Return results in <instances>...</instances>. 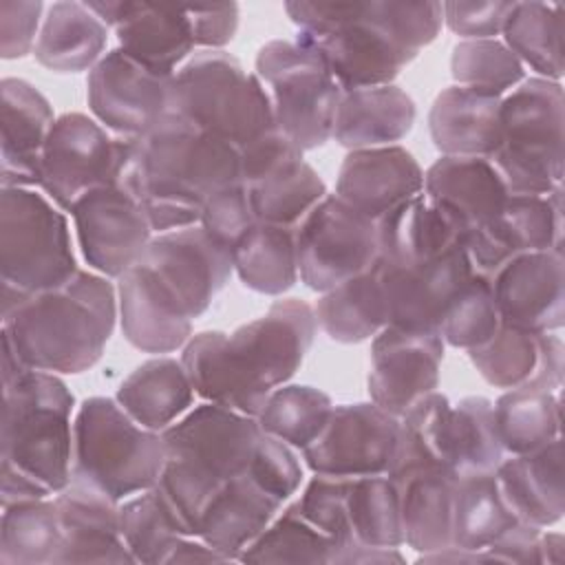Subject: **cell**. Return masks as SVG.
Listing matches in <instances>:
<instances>
[{
  "instance_id": "1",
  "label": "cell",
  "mask_w": 565,
  "mask_h": 565,
  "mask_svg": "<svg viewBox=\"0 0 565 565\" xmlns=\"http://www.w3.org/2000/svg\"><path fill=\"white\" fill-rule=\"evenodd\" d=\"M285 11L342 93L393 84L444 24L441 2H285Z\"/></svg>"
},
{
  "instance_id": "2",
  "label": "cell",
  "mask_w": 565,
  "mask_h": 565,
  "mask_svg": "<svg viewBox=\"0 0 565 565\" xmlns=\"http://www.w3.org/2000/svg\"><path fill=\"white\" fill-rule=\"evenodd\" d=\"M241 181V152L225 139L163 115L132 139L121 185L141 203L157 232L196 225L205 201Z\"/></svg>"
},
{
  "instance_id": "3",
  "label": "cell",
  "mask_w": 565,
  "mask_h": 565,
  "mask_svg": "<svg viewBox=\"0 0 565 565\" xmlns=\"http://www.w3.org/2000/svg\"><path fill=\"white\" fill-rule=\"evenodd\" d=\"M73 406V393L55 373L26 369L2 384V505L46 499L71 483Z\"/></svg>"
},
{
  "instance_id": "4",
  "label": "cell",
  "mask_w": 565,
  "mask_h": 565,
  "mask_svg": "<svg viewBox=\"0 0 565 565\" xmlns=\"http://www.w3.org/2000/svg\"><path fill=\"white\" fill-rule=\"evenodd\" d=\"M117 316V287L110 278L79 269L62 287L2 313V338L29 369L75 375L97 364Z\"/></svg>"
},
{
  "instance_id": "5",
  "label": "cell",
  "mask_w": 565,
  "mask_h": 565,
  "mask_svg": "<svg viewBox=\"0 0 565 565\" xmlns=\"http://www.w3.org/2000/svg\"><path fill=\"white\" fill-rule=\"evenodd\" d=\"M260 435L256 417L210 402L161 430L166 463L154 490L181 534H199L207 503L225 481L247 472Z\"/></svg>"
},
{
  "instance_id": "6",
  "label": "cell",
  "mask_w": 565,
  "mask_h": 565,
  "mask_svg": "<svg viewBox=\"0 0 565 565\" xmlns=\"http://www.w3.org/2000/svg\"><path fill=\"white\" fill-rule=\"evenodd\" d=\"M166 113L225 139L238 152L278 130L265 86L225 51L192 53L172 75Z\"/></svg>"
},
{
  "instance_id": "7",
  "label": "cell",
  "mask_w": 565,
  "mask_h": 565,
  "mask_svg": "<svg viewBox=\"0 0 565 565\" xmlns=\"http://www.w3.org/2000/svg\"><path fill=\"white\" fill-rule=\"evenodd\" d=\"M79 271L64 212L33 188H2L0 282L2 313Z\"/></svg>"
},
{
  "instance_id": "8",
  "label": "cell",
  "mask_w": 565,
  "mask_h": 565,
  "mask_svg": "<svg viewBox=\"0 0 565 565\" xmlns=\"http://www.w3.org/2000/svg\"><path fill=\"white\" fill-rule=\"evenodd\" d=\"M163 437L137 424L113 397H88L73 419V475L115 501L157 486Z\"/></svg>"
},
{
  "instance_id": "9",
  "label": "cell",
  "mask_w": 565,
  "mask_h": 565,
  "mask_svg": "<svg viewBox=\"0 0 565 565\" xmlns=\"http://www.w3.org/2000/svg\"><path fill=\"white\" fill-rule=\"evenodd\" d=\"M565 93L561 82L525 77L501 99V146L488 159L508 194L545 196L563 185Z\"/></svg>"
},
{
  "instance_id": "10",
  "label": "cell",
  "mask_w": 565,
  "mask_h": 565,
  "mask_svg": "<svg viewBox=\"0 0 565 565\" xmlns=\"http://www.w3.org/2000/svg\"><path fill=\"white\" fill-rule=\"evenodd\" d=\"M256 77L265 86L274 124L302 152L331 139L342 88L320 53L298 40H271L256 55Z\"/></svg>"
},
{
  "instance_id": "11",
  "label": "cell",
  "mask_w": 565,
  "mask_h": 565,
  "mask_svg": "<svg viewBox=\"0 0 565 565\" xmlns=\"http://www.w3.org/2000/svg\"><path fill=\"white\" fill-rule=\"evenodd\" d=\"M132 139L106 130L84 113L60 115L46 137L40 188L62 210L71 212L84 194L121 183Z\"/></svg>"
},
{
  "instance_id": "12",
  "label": "cell",
  "mask_w": 565,
  "mask_h": 565,
  "mask_svg": "<svg viewBox=\"0 0 565 565\" xmlns=\"http://www.w3.org/2000/svg\"><path fill=\"white\" fill-rule=\"evenodd\" d=\"M298 276L324 294L377 260V223L338 194H327L296 225Z\"/></svg>"
},
{
  "instance_id": "13",
  "label": "cell",
  "mask_w": 565,
  "mask_h": 565,
  "mask_svg": "<svg viewBox=\"0 0 565 565\" xmlns=\"http://www.w3.org/2000/svg\"><path fill=\"white\" fill-rule=\"evenodd\" d=\"M302 154L278 130L241 150V181L256 221L296 230L329 194L324 181Z\"/></svg>"
},
{
  "instance_id": "14",
  "label": "cell",
  "mask_w": 565,
  "mask_h": 565,
  "mask_svg": "<svg viewBox=\"0 0 565 565\" xmlns=\"http://www.w3.org/2000/svg\"><path fill=\"white\" fill-rule=\"evenodd\" d=\"M71 216L84 260L106 278H119L135 267L154 236L141 203L121 183L84 194Z\"/></svg>"
},
{
  "instance_id": "15",
  "label": "cell",
  "mask_w": 565,
  "mask_h": 565,
  "mask_svg": "<svg viewBox=\"0 0 565 565\" xmlns=\"http://www.w3.org/2000/svg\"><path fill=\"white\" fill-rule=\"evenodd\" d=\"M399 417L373 402L333 406L322 433L302 450L313 475H386L393 461Z\"/></svg>"
},
{
  "instance_id": "16",
  "label": "cell",
  "mask_w": 565,
  "mask_h": 565,
  "mask_svg": "<svg viewBox=\"0 0 565 565\" xmlns=\"http://www.w3.org/2000/svg\"><path fill=\"white\" fill-rule=\"evenodd\" d=\"M318 331L313 307L300 298H280L227 335L232 355L245 375L265 391L287 384L300 369Z\"/></svg>"
},
{
  "instance_id": "17",
  "label": "cell",
  "mask_w": 565,
  "mask_h": 565,
  "mask_svg": "<svg viewBox=\"0 0 565 565\" xmlns=\"http://www.w3.org/2000/svg\"><path fill=\"white\" fill-rule=\"evenodd\" d=\"M170 82L117 46L88 71V108L113 135L137 139L166 115Z\"/></svg>"
},
{
  "instance_id": "18",
  "label": "cell",
  "mask_w": 565,
  "mask_h": 565,
  "mask_svg": "<svg viewBox=\"0 0 565 565\" xmlns=\"http://www.w3.org/2000/svg\"><path fill=\"white\" fill-rule=\"evenodd\" d=\"M375 271L384 296L386 322L419 331L439 329L452 300L475 274L463 245L417 265H391L377 258Z\"/></svg>"
},
{
  "instance_id": "19",
  "label": "cell",
  "mask_w": 565,
  "mask_h": 565,
  "mask_svg": "<svg viewBox=\"0 0 565 565\" xmlns=\"http://www.w3.org/2000/svg\"><path fill=\"white\" fill-rule=\"evenodd\" d=\"M446 342L437 331L384 327L371 342L369 397L399 417L417 399L437 391Z\"/></svg>"
},
{
  "instance_id": "20",
  "label": "cell",
  "mask_w": 565,
  "mask_h": 565,
  "mask_svg": "<svg viewBox=\"0 0 565 565\" xmlns=\"http://www.w3.org/2000/svg\"><path fill=\"white\" fill-rule=\"evenodd\" d=\"M463 249L472 271L486 278L521 254L563 249V185L545 196L510 194L490 223L466 236Z\"/></svg>"
},
{
  "instance_id": "21",
  "label": "cell",
  "mask_w": 565,
  "mask_h": 565,
  "mask_svg": "<svg viewBox=\"0 0 565 565\" xmlns=\"http://www.w3.org/2000/svg\"><path fill=\"white\" fill-rule=\"evenodd\" d=\"M139 263L157 274L192 320L205 313L234 271L232 252L199 223L157 232Z\"/></svg>"
},
{
  "instance_id": "22",
  "label": "cell",
  "mask_w": 565,
  "mask_h": 565,
  "mask_svg": "<svg viewBox=\"0 0 565 565\" xmlns=\"http://www.w3.org/2000/svg\"><path fill=\"white\" fill-rule=\"evenodd\" d=\"M501 322L525 331H558L565 324L563 249L527 252L490 276Z\"/></svg>"
},
{
  "instance_id": "23",
  "label": "cell",
  "mask_w": 565,
  "mask_h": 565,
  "mask_svg": "<svg viewBox=\"0 0 565 565\" xmlns=\"http://www.w3.org/2000/svg\"><path fill=\"white\" fill-rule=\"evenodd\" d=\"M88 9L115 29L119 49L141 66L172 77L196 49L190 11L146 2H86Z\"/></svg>"
},
{
  "instance_id": "24",
  "label": "cell",
  "mask_w": 565,
  "mask_h": 565,
  "mask_svg": "<svg viewBox=\"0 0 565 565\" xmlns=\"http://www.w3.org/2000/svg\"><path fill=\"white\" fill-rule=\"evenodd\" d=\"M472 366L494 388H543L558 393L565 373V347L556 331H525L503 324L483 344L468 351Z\"/></svg>"
},
{
  "instance_id": "25",
  "label": "cell",
  "mask_w": 565,
  "mask_h": 565,
  "mask_svg": "<svg viewBox=\"0 0 565 565\" xmlns=\"http://www.w3.org/2000/svg\"><path fill=\"white\" fill-rule=\"evenodd\" d=\"M62 543L53 565L135 563L119 527V501L71 479L55 497Z\"/></svg>"
},
{
  "instance_id": "26",
  "label": "cell",
  "mask_w": 565,
  "mask_h": 565,
  "mask_svg": "<svg viewBox=\"0 0 565 565\" xmlns=\"http://www.w3.org/2000/svg\"><path fill=\"white\" fill-rule=\"evenodd\" d=\"M117 313L124 338L143 353H172L192 338L194 320L143 263L117 278Z\"/></svg>"
},
{
  "instance_id": "27",
  "label": "cell",
  "mask_w": 565,
  "mask_h": 565,
  "mask_svg": "<svg viewBox=\"0 0 565 565\" xmlns=\"http://www.w3.org/2000/svg\"><path fill=\"white\" fill-rule=\"evenodd\" d=\"M0 181L2 188L40 185L46 137L55 124L53 106L26 79L0 82Z\"/></svg>"
},
{
  "instance_id": "28",
  "label": "cell",
  "mask_w": 565,
  "mask_h": 565,
  "mask_svg": "<svg viewBox=\"0 0 565 565\" xmlns=\"http://www.w3.org/2000/svg\"><path fill=\"white\" fill-rule=\"evenodd\" d=\"M422 192L424 170L397 143L349 150L335 181V194L375 221Z\"/></svg>"
},
{
  "instance_id": "29",
  "label": "cell",
  "mask_w": 565,
  "mask_h": 565,
  "mask_svg": "<svg viewBox=\"0 0 565 565\" xmlns=\"http://www.w3.org/2000/svg\"><path fill=\"white\" fill-rule=\"evenodd\" d=\"M501 99L457 84L444 88L428 113L435 148L444 157L490 159L501 146Z\"/></svg>"
},
{
  "instance_id": "30",
  "label": "cell",
  "mask_w": 565,
  "mask_h": 565,
  "mask_svg": "<svg viewBox=\"0 0 565 565\" xmlns=\"http://www.w3.org/2000/svg\"><path fill=\"white\" fill-rule=\"evenodd\" d=\"M424 194L444 207L466 236L490 223L510 196L488 159L444 154L424 172Z\"/></svg>"
},
{
  "instance_id": "31",
  "label": "cell",
  "mask_w": 565,
  "mask_h": 565,
  "mask_svg": "<svg viewBox=\"0 0 565 565\" xmlns=\"http://www.w3.org/2000/svg\"><path fill=\"white\" fill-rule=\"evenodd\" d=\"M377 258L417 265L461 247L463 227L424 192L399 203L377 221Z\"/></svg>"
},
{
  "instance_id": "32",
  "label": "cell",
  "mask_w": 565,
  "mask_h": 565,
  "mask_svg": "<svg viewBox=\"0 0 565 565\" xmlns=\"http://www.w3.org/2000/svg\"><path fill=\"white\" fill-rule=\"evenodd\" d=\"M494 472L519 521L547 530L563 519L565 470L561 437L534 452L505 455Z\"/></svg>"
},
{
  "instance_id": "33",
  "label": "cell",
  "mask_w": 565,
  "mask_h": 565,
  "mask_svg": "<svg viewBox=\"0 0 565 565\" xmlns=\"http://www.w3.org/2000/svg\"><path fill=\"white\" fill-rule=\"evenodd\" d=\"M282 501L258 486L249 472L225 481L207 503L199 539L221 552L227 561H238L241 552L271 523Z\"/></svg>"
},
{
  "instance_id": "34",
  "label": "cell",
  "mask_w": 565,
  "mask_h": 565,
  "mask_svg": "<svg viewBox=\"0 0 565 565\" xmlns=\"http://www.w3.org/2000/svg\"><path fill=\"white\" fill-rule=\"evenodd\" d=\"M413 97L395 84L342 93L331 139L347 150L395 146L415 124Z\"/></svg>"
},
{
  "instance_id": "35",
  "label": "cell",
  "mask_w": 565,
  "mask_h": 565,
  "mask_svg": "<svg viewBox=\"0 0 565 565\" xmlns=\"http://www.w3.org/2000/svg\"><path fill=\"white\" fill-rule=\"evenodd\" d=\"M181 364L201 399L249 417H258L271 393L245 375L223 331L194 333L181 349Z\"/></svg>"
},
{
  "instance_id": "36",
  "label": "cell",
  "mask_w": 565,
  "mask_h": 565,
  "mask_svg": "<svg viewBox=\"0 0 565 565\" xmlns=\"http://www.w3.org/2000/svg\"><path fill=\"white\" fill-rule=\"evenodd\" d=\"M399 490L404 543L419 554L452 547L457 475L448 468L415 470L393 479Z\"/></svg>"
},
{
  "instance_id": "37",
  "label": "cell",
  "mask_w": 565,
  "mask_h": 565,
  "mask_svg": "<svg viewBox=\"0 0 565 565\" xmlns=\"http://www.w3.org/2000/svg\"><path fill=\"white\" fill-rule=\"evenodd\" d=\"M108 26L86 2H53L42 20L33 57L53 73L90 71L102 57Z\"/></svg>"
},
{
  "instance_id": "38",
  "label": "cell",
  "mask_w": 565,
  "mask_h": 565,
  "mask_svg": "<svg viewBox=\"0 0 565 565\" xmlns=\"http://www.w3.org/2000/svg\"><path fill=\"white\" fill-rule=\"evenodd\" d=\"M194 395L181 360L159 355L130 371L115 399L137 424L161 433L192 408Z\"/></svg>"
},
{
  "instance_id": "39",
  "label": "cell",
  "mask_w": 565,
  "mask_h": 565,
  "mask_svg": "<svg viewBox=\"0 0 565 565\" xmlns=\"http://www.w3.org/2000/svg\"><path fill=\"white\" fill-rule=\"evenodd\" d=\"M313 313L318 329L335 342L355 344L377 335L388 322L375 263L366 271L320 294Z\"/></svg>"
},
{
  "instance_id": "40",
  "label": "cell",
  "mask_w": 565,
  "mask_h": 565,
  "mask_svg": "<svg viewBox=\"0 0 565 565\" xmlns=\"http://www.w3.org/2000/svg\"><path fill=\"white\" fill-rule=\"evenodd\" d=\"M450 406L446 395L433 391L399 415L395 452L386 472L391 479L415 470H450Z\"/></svg>"
},
{
  "instance_id": "41",
  "label": "cell",
  "mask_w": 565,
  "mask_h": 565,
  "mask_svg": "<svg viewBox=\"0 0 565 565\" xmlns=\"http://www.w3.org/2000/svg\"><path fill=\"white\" fill-rule=\"evenodd\" d=\"M241 282L265 296H282L298 282L296 232L291 227L256 221L232 249Z\"/></svg>"
},
{
  "instance_id": "42",
  "label": "cell",
  "mask_w": 565,
  "mask_h": 565,
  "mask_svg": "<svg viewBox=\"0 0 565 565\" xmlns=\"http://www.w3.org/2000/svg\"><path fill=\"white\" fill-rule=\"evenodd\" d=\"M503 44L530 66L536 77L561 82L563 64V4L514 2L503 24Z\"/></svg>"
},
{
  "instance_id": "43",
  "label": "cell",
  "mask_w": 565,
  "mask_h": 565,
  "mask_svg": "<svg viewBox=\"0 0 565 565\" xmlns=\"http://www.w3.org/2000/svg\"><path fill=\"white\" fill-rule=\"evenodd\" d=\"M519 523L497 472L457 477L452 499V547L486 550L508 527Z\"/></svg>"
},
{
  "instance_id": "44",
  "label": "cell",
  "mask_w": 565,
  "mask_h": 565,
  "mask_svg": "<svg viewBox=\"0 0 565 565\" xmlns=\"http://www.w3.org/2000/svg\"><path fill=\"white\" fill-rule=\"evenodd\" d=\"M494 424L505 455L534 452L561 437V397L521 386L494 402Z\"/></svg>"
},
{
  "instance_id": "45",
  "label": "cell",
  "mask_w": 565,
  "mask_h": 565,
  "mask_svg": "<svg viewBox=\"0 0 565 565\" xmlns=\"http://www.w3.org/2000/svg\"><path fill=\"white\" fill-rule=\"evenodd\" d=\"M60 543L62 530L51 497L2 505L0 565H53Z\"/></svg>"
},
{
  "instance_id": "46",
  "label": "cell",
  "mask_w": 565,
  "mask_h": 565,
  "mask_svg": "<svg viewBox=\"0 0 565 565\" xmlns=\"http://www.w3.org/2000/svg\"><path fill=\"white\" fill-rule=\"evenodd\" d=\"M347 521L355 547L404 545L397 483L388 475L349 477Z\"/></svg>"
},
{
  "instance_id": "47",
  "label": "cell",
  "mask_w": 565,
  "mask_h": 565,
  "mask_svg": "<svg viewBox=\"0 0 565 565\" xmlns=\"http://www.w3.org/2000/svg\"><path fill=\"white\" fill-rule=\"evenodd\" d=\"M494 402L470 395L450 406V470L457 477L494 472L503 461Z\"/></svg>"
},
{
  "instance_id": "48",
  "label": "cell",
  "mask_w": 565,
  "mask_h": 565,
  "mask_svg": "<svg viewBox=\"0 0 565 565\" xmlns=\"http://www.w3.org/2000/svg\"><path fill=\"white\" fill-rule=\"evenodd\" d=\"M333 402L327 393L307 384H282L274 388L258 413L263 433L305 450L324 428Z\"/></svg>"
},
{
  "instance_id": "49",
  "label": "cell",
  "mask_w": 565,
  "mask_h": 565,
  "mask_svg": "<svg viewBox=\"0 0 565 565\" xmlns=\"http://www.w3.org/2000/svg\"><path fill=\"white\" fill-rule=\"evenodd\" d=\"M335 545L311 525L298 505L285 508L241 552V563H333Z\"/></svg>"
},
{
  "instance_id": "50",
  "label": "cell",
  "mask_w": 565,
  "mask_h": 565,
  "mask_svg": "<svg viewBox=\"0 0 565 565\" xmlns=\"http://www.w3.org/2000/svg\"><path fill=\"white\" fill-rule=\"evenodd\" d=\"M119 527L135 563L143 565L168 563V556L185 536L154 488L119 503Z\"/></svg>"
},
{
  "instance_id": "51",
  "label": "cell",
  "mask_w": 565,
  "mask_h": 565,
  "mask_svg": "<svg viewBox=\"0 0 565 565\" xmlns=\"http://www.w3.org/2000/svg\"><path fill=\"white\" fill-rule=\"evenodd\" d=\"M450 73L457 86L503 97L525 79V66L497 38L461 40L452 49Z\"/></svg>"
},
{
  "instance_id": "52",
  "label": "cell",
  "mask_w": 565,
  "mask_h": 565,
  "mask_svg": "<svg viewBox=\"0 0 565 565\" xmlns=\"http://www.w3.org/2000/svg\"><path fill=\"white\" fill-rule=\"evenodd\" d=\"M501 327V313L492 294L490 278L472 274L446 311L439 335L455 349H475Z\"/></svg>"
},
{
  "instance_id": "53",
  "label": "cell",
  "mask_w": 565,
  "mask_h": 565,
  "mask_svg": "<svg viewBox=\"0 0 565 565\" xmlns=\"http://www.w3.org/2000/svg\"><path fill=\"white\" fill-rule=\"evenodd\" d=\"M347 486L349 477L313 475L296 501L300 514L333 541L335 565H342L344 556L355 547L347 521Z\"/></svg>"
},
{
  "instance_id": "54",
  "label": "cell",
  "mask_w": 565,
  "mask_h": 565,
  "mask_svg": "<svg viewBox=\"0 0 565 565\" xmlns=\"http://www.w3.org/2000/svg\"><path fill=\"white\" fill-rule=\"evenodd\" d=\"M249 477L278 501H287L302 483V463L296 448L263 433L247 468Z\"/></svg>"
},
{
  "instance_id": "55",
  "label": "cell",
  "mask_w": 565,
  "mask_h": 565,
  "mask_svg": "<svg viewBox=\"0 0 565 565\" xmlns=\"http://www.w3.org/2000/svg\"><path fill=\"white\" fill-rule=\"evenodd\" d=\"M254 223L256 216L243 181H236L214 192L205 201L199 218V225L230 252L249 232Z\"/></svg>"
},
{
  "instance_id": "56",
  "label": "cell",
  "mask_w": 565,
  "mask_h": 565,
  "mask_svg": "<svg viewBox=\"0 0 565 565\" xmlns=\"http://www.w3.org/2000/svg\"><path fill=\"white\" fill-rule=\"evenodd\" d=\"M512 4L505 0L441 2L444 24L461 40H490L501 35Z\"/></svg>"
},
{
  "instance_id": "57",
  "label": "cell",
  "mask_w": 565,
  "mask_h": 565,
  "mask_svg": "<svg viewBox=\"0 0 565 565\" xmlns=\"http://www.w3.org/2000/svg\"><path fill=\"white\" fill-rule=\"evenodd\" d=\"M44 4L40 0L0 2V55L18 60L33 53L42 26Z\"/></svg>"
},
{
  "instance_id": "58",
  "label": "cell",
  "mask_w": 565,
  "mask_h": 565,
  "mask_svg": "<svg viewBox=\"0 0 565 565\" xmlns=\"http://www.w3.org/2000/svg\"><path fill=\"white\" fill-rule=\"evenodd\" d=\"M190 11L194 44L203 51H223L238 29V4H214L194 7Z\"/></svg>"
},
{
  "instance_id": "59",
  "label": "cell",
  "mask_w": 565,
  "mask_h": 565,
  "mask_svg": "<svg viewBox=\"0 0 565 565\" xmlns=\"http://www.w3.org/2000/svg\"><path fill=\"white\" fill-rule=\"evenodd\" d=\"M541 527L530 523H514L486 552L494 563H541Z\"/></svg>"
},
{
  "instance_id": "60",
  "label": "cell",
  "mask_w": 565,
  "mask_h": 565,
  "mask_svg": "<svg viewBox=\"0 0 565 565\" xmlns=\"http://www.w3.org/2000/svg\"><path fill=\"white\" fill-rule=\"evenodd\" d=\"M225 561L227 558L221 552L210 547L199 536H183L179 541V545L172 550V554L168 556L166 565H174V563H225Z\"/></svg>"
},
{
  "instance_id": "61",
  "label": "cell",
  "mask_w": 565,
  "mask_h": 565,
  "mask_svg": "<svg viewBox=\"0 0 565 565\" xmlns=\"http://www.w3.org/2000/svg\"><path fill=\"white\" fill-rule=\"evenodd\" d=\"M565 554V536L561 532H541V563L558 565Z\"/></svg>"
}]
</instances>
